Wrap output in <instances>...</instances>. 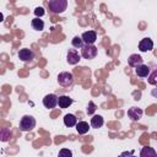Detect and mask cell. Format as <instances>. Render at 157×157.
Instances as JSON below:
<instances>
[{
  "label": "cell",
  "instance_id": "cell-1",
  "mask_svg": "<svg viewBox=\"0 0 157 157\" xmlns=\"http://www.w3.org/2000/svg\"><path fill=\"white\" fill-rule=\"evenodd\" d=\"M48 5L53 13H63L67 7V0H49Z\"/></svg>",
  "mask_w": 157,
  "mask_h": 157
},
{
  "label": "cell",
  "instance_id": "cell-2",
  "mask_svg": "<svg viewBox=\"0 0 157 157\" xmlns=\"http://www.w3.org/2000/svg\"><path fill=\"white\" fill-rule=\"evenodd\" d=\"M36 128V119L32 115H23L20 120L21 131H32Z\"/></svg>",
  "mask_w": 157,
  "mask_h": 157
},
{
  "label": "cell",
  "instance_id": "cell-3",
  "mask_svg": "<svg viewBox=\"0 0 157 157\" xmlns=\"http://www.w3.org/2000/svg\"><path fill=\"white\" fill-rule=\"evenodd\" d=\"M97 47H94L93 44H83V47L81 48V56L87 60L94 59L97 56Z\"/></svg>",
  "mask_w": 157,
  "mask_h": 157
},
{
  "label": "cell",
  "instance_id": "cell-4",
  "mask_svg": "<svg viewBox=\"0 0 157 157\" xmlns=\"http://www.w3.org/2000/svg\"><path fill=\"white\" fill-rule=\"evenodd\" d=\"M58 82L63 87H70L74 83V76L71 72H67V71L60 72L58 75Z\"/></svg>",
  "mask_w": 157,
  "mask_h": 157
},
{
  "label": "cell",
  "instance_id": "cell-5",
  "mask_svg": "<svg viewBox=\"0 0 157 157\" xmlns=\"http://www.w3.org/2000/svg\"><path fill=\"white\" fill-rule=\"evenodd\" d=\"M43 105L48 109H53L58 105V96L54 93H49L43 98Z\"/></svg>",
  "mask_w": 157,
  "mask_h": 157
},
{
  "label": "cell",
  "instance_id": "cell-6",
  "mask_svg": "<svg viewBox=\"0 0 157 157\" xmlns=\"http://www.w3.org/2000/svg\"><path fill=\"white\" fill-rule=\"evenodd\" d=\"M66 60L70 65H76L81 60V55L78 54V52L76 49H69L67 54H66Z\"/></svg>",
  "mask_w": 157,
  "mask_h": 157
},
{
  "label": "cell",
  "instance_id": "cell-7",
  "mask_svg": "<svg viewBox=\"0 0 157 157\" xmlns=\"http://www.w3.org/2000/svg\"><path fill=\"white\" fill-rule=\"evenodd\" d=\"M81 39L83 40L85 44H93L97 40V33L94 31H87L83 32L81 36Z\"/></svg>",
  "mask_w": 157,
  "mask_h": 157
},
{
  "label": "cell",
  "instance_id": "cell-8",
  "mask_svg": "<svg viewBox=\"0 0 157 157\" xmlns=\"http://www.w3.org/2000/svg\"><path fill=\"white\" fill-rule=\"evenodd\" d=\"M128 117L132 121H137L142 117V109L141 108H137V107H131V108L128 109Z\"/></svg>",
  "mask_w": 157,
  "mask_h": 157
},
{
  "label": "cell",
  "instance_id": "cell-9",
  "mask_svg": "<svg viewBox=\"0 0 157 157\" xmlns=\"http://www.w3.org/2000/svg\"><path fill=\"white\" fill-rule=\"evenodd\" d=\"M139 49L142 53L152 50L153 49V42H152V39L151 38H144V39H141L140 43H139Z\"/></svg>",
  "mask_w": 157,
  "mask_h": 157
},
{
  "label": "cell",
  "instance_id": "cell-10",
  "mask_svg": "<svg viewBox=\"0 0 157 157\" xmlns=\"http://www.w3.org/2000/svg\"><path fill=\"white\" fill-rule=\"evenodd\" d=\"M18 58L22 60V61H31L33 58H34V53L28 49V48H23V49H20L18 52Z\"/></svg>",
  "mask_w": 157,
  "mask_h": 157
},
{
  "label": "cell",
  "instance_id": "cell-11",
  "mask_svg": "<svg viewBox=\"0 0 157 157\" xmlns=\"http://www.w3.org/2000/svg\"><path fill=\"white\" fill-rule=\"evenodd\" d=\"M135 72H136V75L139 77H142L144 78V77H147L150 75V67L142 63V64H140V65H137L135 67Z\"/></svg>",
  "mask_w": 157,
  "mask_h": 157
},
{
  "label": "cell",
  "instance_id": "cell-12",
  "mask_svg": "<svg viewBox=\"0 0 157 157\" xmlns=\"http://www.w3.org/2000/svg\"><path fill=\"white\" fill-rule=\"evenodd\" d=\"M144 63V59L141 58V55H139V54H131L130 56H129V59H128V64H129V66H131V67H136L137 65H140V64H142Z\"/></svg>",
  "mask_w": 157,
  "mask_h": 157
},
{
  "label": "cell",
  "instance_id": "cell-13",
  "mask_svg": "<svg viewBox=\"0 0 157 157\" xmlns=\"http://www.w3.org/2000/svg\"><path fill=\"white\" fill-rule=\"evenodd\" d=\"M72 98H70L69 96H65V94H63V96H59L58 97V105L60 107V108H67L69 105H71L72 104Z\"/></svg>",
  "mask_w": 157,
  "mask_h": 157
},
{
  "label": "cell",
  "instance_id": "cell-14",
  "mask_svg": "<svg viewBox=\"0 0 157 157\" xmlns=\"http://www.w3.org/2000/svg\"><path fill=\"white\" fill-rule=\"evenodd\" d=\"M75 126H76V131H77L80 135H85V134H87L88 130H90V125H88L87 121H78V123H76Z\"/></svg>",
  "mask_w": 157,
  "mask_h": 157
},
{
  "label": "cell",
  "instance_id": "cell-15",
  "mask_svg": "<svg viewBox=\"0 0 157 157\" xmlns=\"http://www.w3.org/2000/svg\"><path fill=\"white\" fill-rule=\"evenodd\" d=\"M104 124V120H103V117L102 115H93L91 118V126L93 129H98V128H102V125Z\"/></svg>",
  "mask_w": 157,
  "mask_h": 157
},
{
  "label": "cell",
  "instance_id": "cell-16",
  "mask_svg": "<svg viewBox=\"0 0 157 157\" xmlns=\"http://www.w3.org/2000/svg\"><path fill=\"white\" fill-rule=\"evenodd\" d=\"M76 123H77V118L74 114H65V117H64V124H65V126L71 128V126H75Z\"/></svg>",
  "mask_w": 157,
  "mask_h": 157
},
{
  "label": "cell",
  "instance_id": "cell-17",
  "mask_svg": "<svg viewBox=\"0 0 157 157\" xmlns=\"http://www.w3.org/2000/svg\"><path fill=\"white\" fill-rule=\"evenodd\" d=\"M31 26H32V28L36 29V31H43V28H44V22H43V20H40V17H36V18L32 20Z\"/></svg>",
  "mask_w": 157,
  "mask_h": 157
},
{
  "label": "cell",
  "instance_id": "cell-18",
  "mask_svg": "<svg viewBox=\"0 0 157 157\" xmlns=\"http://www.w3.org/2000/svg\"><path fill=\"white\" fill-rule=\"evenodd\" d=\"M157 155V152L152 148V147H144L140 152V156L141 157H155Z\"/></svg>",
  "mask_w": 157,
  "mask_h": 157
},
{
  "label": "cell",
  "instance_id": "cell-19",
  "mask_svg": "<svg viewBox=\"0 0 157 157\" xmlns=\"http://www.w3.org/2000/svg\"><path fill=\"white\" fill-rule=\"evenodd\" d=\"M71 44H72V47L74 48H77V49H81L82 47H83V40L81 39V37H78V36H75L74 38H72V40H71Z\"/></svg>",
  "mask_w": 157,
  "mask_h": 157
},
{
  "label": "cell",
  "instance_id": "cell-20",
  "mask_svg": "<svg viewBox=\"0 0 157 157\" xmlns=\"http://www.w3.org/2000/svg\"><path fill=\"white\" fill-rule=\"evenodd\" d=\"M10 136H11V131H10V129H7V128H5V129H1L0 130V141H7L9 139H10Z\"/></svg>",
  "mask_w": 157,
  "mask_h": 157
},
{
  "label": "cell",
  "instance_id": "cell-21",
  "mask_svg": "<svg viewBox=\"0 0 157 157\" xmlns=\"http://www.w3.org/2000/svg\"><path fill=\"white\" fill-rule=\"evenodd\" d=\"M59 156L60 157H71L72 156V151L67 150V148H63L59 151Z\"/></svg>",
  "mask_w": 157,
  "mask_h": 157
},
{
  "label": "cell",
  "instance_id": "cell-22",
  "mask_svg": "<svg viewBox=\"0 0 157 157\" xmlns=\"http://www.w3.org/2000/svg\"><path fill=\"white\" fill-rule=\"evenodd\" d=\"M156 75H157V71L155 70L151 75L147 76V77H148V83H151V85H156V83H157V81H156Z\"/></svg>",
  "mask_w": 157,
  "mask_h": 157
},
{
  "label": "cell",
  "instance_id": "cell-23",
  "mask_svg": "<svg viewBox=\"0 0 157 157\" xmlns=\"http://www.w3.org/2000/svg\"><path fill=\"white\" fill-rule=\"evenodd\" d=\"M94 110H96V104H94L92 101H90V102H88V107H87V114L91 115V114H93Z\"/></svg>",
  "mask_w": 157,
  "mask_h": 157
},
{
  "label": "cell",
  "instance_id": "cell-24",
  "mask_svg": "<svg viewBox=\"0 0 157 157\" xmlns=\"http://www.w3.org/2000/svg\"><path fill=\"white\" fill-rule=\"evenodd\" d=\"M34 13H36V16L37 17H42L45 12H44V9L43 7H40V6H38V7H36V10H34Z\"/></svg>",
  "mask_w": 157,
  "mask_h": 157
},
{
  "label": "cell",
  "instance_id": "cell-25",
  "mask_svg": "<svg viewBox=\"0 0 157 157\" xmlns=\"http://www.w3.org/2000/svg\"><path fill=\"white\" fill-rule=\"evenodd\" d=\"M2 21H4V15L0 12V22H2Z\"/></svg>",
  "mask_w": 157,
  "mask_h": 157
},
{
  "label": "cell",
  "instance_id": "cell-26",
  "mask_svg": "<svg viewBox=\"0 0 157 157\" xmlns=\"http://www.w3.org/2000/svg\"><path fill=\"white\" fill-rule=\"evenodd\" d=\"M121 155H123V156H125V155H132V152H123Z\"/></svg>",
  "mask_w": 157,
  "mask_h": 157
}]
</instances>
